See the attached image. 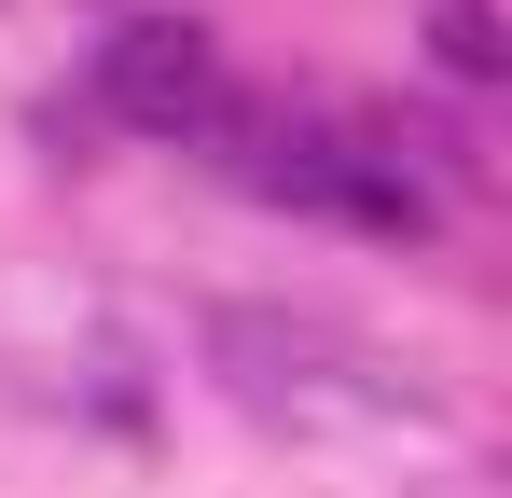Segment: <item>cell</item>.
Returning <instances> with one entry per match:
<instances>
[{
    "mask_svg": "<svg viewBox=\"0 0 512 498\" xmlns=\"http://www.w3.org/2000/svg\"><path fill=\"white\" fill-rule=\"evenodd\" d=\"M222 153H236V180L250 194H277V208H319V222H360V236H429V194L416 166L388 153L374 125H319V111H222Z\"/></svg>",
    "mask_w": 512,
    "mask_h": 498,
    "instance_id": "obj_1",
    "label": "cell"
},
{
    "mask_svg": "<svg viewBox=\"0 0 512 498\" xmlns=\"http://www.w3.org/2000/svg\"><path fill=\"white\" fill-rule=\"evenodd\" d=\"M97 111L139 125V139H222L236 83H222V56H208L194 14H125V28L97 42Z\"/></svg>",
    "mask_w": 512,
    "mask_h": 498,
    "instance_id": "obj_2",
    "label": "cell"
},
{
    "mask_svg": "<svg viewBox=\"0 0 512 498\" xmlns=\"http://www.w3.org/2000/svg\"><path fill=\"white\" fill-rule=\"evenodd\" d=\"M429 56H443V83H485L512 70V42H499V0H429Z\"/></svg>",
    "mask_w": 512,
    "mask_h": 498,
    "instance_id": "obj_3",
    "label": "cell"
}]
</instances>
